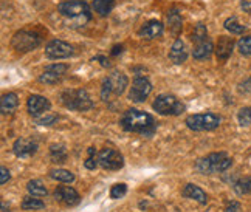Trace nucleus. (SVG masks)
I'll return each instance as SVG.
<instances>
[{
  "label": "nucleus",
  "instance_id": "nucleus-22",
  "mask_svg": "<svg viewBox=\"0 0 251 212\" xmlns=\"http://www.w3.org/2000/svg\"><path fill=\"white\" fill-rule=\"evenodd\" d=\"M233 189L237 195H248L251 194V177H239L237 180L233 181Z\"/></svg>",
  "mask_w": 251,
  "mask_h": 212
},
{
  "label": "nucleus",
  "instance_id": "nucleus-7",
  "mask_svg": "<svg viewBox=\"0 0 251 212\" xmlns=\"http://www.w3.org/2000/svg\"><path fill=\"white\" fill-rule=\"evenodd\" d=\"M220 117L214 113H197L186 118L185 124L194 132H209L220 126Z\"/></svg>",
  "mask_w": 251,
  "mask_h": 212
},
{
  "label": "nucleus",
  "instance_id": "nucleus-15",
  "mask_svg": "<svg viewBox=\"0 0 251 212\" xmlns=\"http://www.w3.org/2000/svg\"><path fill=\"white\" fill-rule=\"evenodd\" d=\"M169 59L172 64H176V65H181L183 62H186L188 48H186V44L181 39H176V42L172 44L171 51H169Z\"/></svg>",
  "mask_w": 251,
  "mask_h": 212
},
{
  "label": "nucleus",
  "instance_id": "nucleus-6",
  "mask_svg": "<svg viewBox=\"0 0 251 212\" xmlns=\"http://www.w3.org/2000/svg\"><path fill=\"white\" fill-rule=\"evenodd\" d=\"M57 11L65 19H76V21L82 19L84 22H89L92 19L90 8L87 6L85 2H79V0H67V2L59 3Z\"/></svg>",
  "mask_w": 251,
  "mask_h": 212
},
{
  "label": "nucleus",
  "instance_id": "nucleus-38",
  "mask_svg": "<svg viewBox=\"0 0 251 212\" xmlns=\"http://www.w3.org/2000/svg\"><path fill=\"white\" fill-rule=\"evenodd\" d=\"M93 61H100V64H101L102 67H110V61H109L105 56L98 54V56H95V57H93Z\"/></svg>",
  "mask_w": 251,
  "mask_h": 212
},
{
  "label": "nucleus",
  "instance_id": "nucleus-29",
  "mask_svg": "<svg viewBox=\"0 0 251 212\" xmlns=\"http://www.w3.org/2000/svg\"><path fill=\"white\" fill-rule=\"evenodd\" d=\"M191 39H192V42H196V44L206 41L208 39V30H206V26L203 24H197L194 26V31H192V34H191Z\"/></svg>",
  "mask_w": 251,
  "mask_h": 212
},
{
  "label": "nucleus",
  "instance_id": "nucleus-16",
  "mask_svg": "<svg viewBox=\"0 0 251 212\" xmlns=\"http://www.w3.org/2000/svg\"><path fill=\"white\" fill-rule=\"evenodd\" d=\"M161 34H163V24L160 21H149L138 30V36L148 41L157 39Z\"/></svg>",
  "mask_w": 251,
  "mask_h": 212
},
{
  "label": "nucleus",
  "instance_id": "nucleus-36",
  "mask_svg": "<svg viewBox=\"0 0 251 212\" xmlns=\"http://www.w3.org/2000/svg\"><path fill=\"white\" fill-rule=\"evenodd\" d=\"M9 178H11V173H9V170L5 166H2V169H0V185L8 183Z\"/></svg>",
  "mask_w": 251,
  "mask_h": 212
},
{
  "label": "nucleus",
  "instance_id": "nucleus-39",
  "mask_svg": "<svg viewBox=\"0 0 251 212\" xmlns=\"http://www.w3.org/2000/svg\"><path fill=\"white\" fill-rule=\"evenodd\" d=\"M240 8H242L245 13H251V2L250 0H240Z\"/></svg>",
  "mask_w": 251,
  "mask_h": 212
},
{
  "label": "nucleus",
  "instance_id": "nucleus-35",
  "mask_svg": "<svg viewBox=\"0 0 251 212\" xmlns=\"http://www.w3.org/2000/svg\"><path fill=\"white\" fill-rule=\"evenodd\" d=\"M225 212H242V206H240L239 201L231 200V201H228V203H226Z\"/></svg>",
  "mask_w": 251,
  "mask_h": 212
},
{
  "label": "nucleus",
  "instance_id": "nucleus-8",
  "mask_svg": "<svg viewBox=\"0 0 251 212\" xmlns=\"http://www.w3.org/2000/svg\"><path fill=\"white\" fill-rule=\"evenodd\" d=\"M42 39L41 36L34 33V31H28V30H21L14 33L13 39H11V47L19 53H28L34 50L41 45Z\"/></svg>",
  "mask_w": 251,
  "mask_h": 212
},
{
  "label": "nucleus",
  "instance_id": "nucleus-23",
  "mask_svg": "<svg viewBox=\"0 0 251 212\" xmlns=\"http://www.w3.org/2000/svg\"><path fill=\"white\" fill-rule=\"evenodd\" d=\"M67 157H69V153H67V149L62 144H54L50 147V158L54 165H62L67 161Z\"/></svg>",
  "mask_w": 251,
  "mask_h": 212
},
{
  "label": "nucleus",
  "instance_id": "nucleus-9",
  "mask_svg": "<svg viewBox=\"0 0 251 212\" xmlns=\"http://www.w3.org/2000/svg\"><path fill=\"white\" fill-rule=\"evenodd\" d=\"M100 166L105 170H120L124 166V157L118 150L105 147L98 153Z\"/></svg>",
  "mask_w": 251,
  "mask_h": 212
},
{
  "label": "nucleus",
  "instance_id": "nucleus-26",
  "mask_svg": "<svg viewBox=\"0 0 251 212\" xmlns=\"http://www.w3.org/2000/svg\"><path fill=\"white\" fill-rule=\"evenodd\" d=\"M50 178H53L56 181H61V183H73L75 173L67 169H53L50 172Z\"/></svg>",
  "mask_w": 251,
  "mask_h": 212
},
{
  "label": "nucleus",
  "instance_id": "nucleus-24",
  "mask_svg": "<svg viewBox=\"0 0 251 212\" xmlns=\"http://www.w3.org/2000/svg\"><path fill=\"white\" fill-rule=\"evenodd\" d=\"M26 190H28V194L33 195V197H45L48 194L47 188L44 186V183L41 180H31V181H28Z\"/></svg>",
  "mask_w": 251,
  "mask_h": 212
},
{
  "label": "nucleus",
  "instance_id": "nucleus-18",
  "mask_svg": "<svg viewBox=\"0 0 251 212\" xmlns=\"http://www.w3.org/2000/svg\"><path fill=\"white\" fill-rule=\"evenodd\" d=\"M181 195L183 197H186V198H191V200H196L197 203H200V205H206L208 203V195H206V192L201 189V188H199V186H196V185H186L185 188H183V190H181Z\"/></svg>",
  "mask_w": 251,
  "mask_h": 212
},
{
  "label": "nucleus",
  "instance_id": "nucleus-5",
  "mask_svg": "<svg viewBox=\"0 0 251 212\" xmlns=\"http://www.w3.org/2000/svg\"><path fill=\"white\" fill-rule=\"evenodd\" d=\"M152 107L158 115H163V117H178V115L185 112V104L174 94L166 93L158 94L155 101H153Z\"/></svg>",
  "mask_w": 251,
  "mask_h": 212
},
{
  "label": "nucleus",
  "instance_id": "nucleus-27",
  "mask_svg": "<svg viewBox=\"0 0 251 212\" xmlns=\"http://www.w3.org/2000/svg\"><path fill=\"white\" fill-rule=\"evenodd\" d=\"M224 26H225V30H228L231 34H244L247 31L245 25L239 24L237 17H234V16L233 17H228L226 21H225V24H224Z\"/></svg>",
  "mask_w": 251,
  "mask_h": 212
},
{
  "label": "nucleus",
  "instance_id": "nucleus-30",
  "mask_svg": "<svg viewBox=\"0 0 251 212\" xmlns=\"http://www.w3.org/2000/svg\"><path fill=\"white\" fill-rule=\"evenodd\" d=\"M84 166L85 169L89 170H95L96 167L100 166V160H98V153H96L95 147H89V157L84 161Z\"/></svg>",
  "mask_w": 251,
  "mask_h": 212
},
{
  "label": "nucleus",
  "instance_id": "nucleus-10",
  "mask_svg": "<svg viewBox=\"0 0 251 212\" xmlns=\"http://www.w3.org/2000/svg\"><path fill=\"white\" fill-rule=\"evenodd\" d=\"M73 53H75L73 47L61 39H53L45 47V56L48 59H53V61L67 59V57L73 56Z\"/></svg>",
  "mask_w": 251,
  "mask_h": 212
},
{
  "label": "nucleus",
  "instance_id": "nucleus-2",
  "mask_svg": "<svg viewBox=\"0 0 251 212\" xmlns=\"http://www.w3.org/2000/svg\"><path fill=\"white\" fill-rule=\"evenodd\" d=\"M231 165H233V160L225 152H214L209 153L205 158H200L196 163V169L203 175H214V173H222L228 170Z\"/></svg>",
  "mask_w": 251,
  "mask_h": 212
},
{
  "label": "nucleus",
  "instance_id": "nucleus-33",
  "mask_svg": "<svg viewBox=\"0 0 251 212\" xmlns=\"http://www.w3.org/2000/svg\"><path fill=\"white\" fill-rule=\"evenodd\" d=\"M237 121L242 127H248L251 124V107H244L240 109L237 113Z\"/></svg>",
  "mask_w": 251,
  "mask_h": 212
},
{
  "label": "nucleus",
  "instance_id": "nucleus-21",
  "mask_svg": "<svg viewBox=\"0 0 251 212\" xmlns=\"http://www.w3.org/2000/svg\"><path fill=\"white\" fill-rule=\"evenodd\" d=\"M168 26H169V31L174 36H178L181 33L183 21H181V16L178 13V9H171V11L168 13Z\"/></svg>",
  "mask_w": 251,
  "mask_h": 212
},
{
  "label": "nucleus",
  "instance_id": "nucleus-1",
  "mask_svg": "<svg viewBox=\"0 0 251 212\" xmlns=\"http://www.w3.org/2000/svg\"><path fill=\"white\" fill-rule=\"evenodd\" d=\"M121 127L126 132L140 133L143 137H152L155 133L157 124L152 115L141 112L138 109H129L123 113L121 117Z\"/></svg>",
  "mask_w": 251,
  "mask_h": 212
},
{
  "label": "nucleus",
  "instance_id": "nucleus-20",
  "mask_svg": "<svg viewBox=\"0 0 251 212\" xmlns=\"http://www.w3.org/2000/svg\"><path fill=\"white\" fill-rule=\"evenodd\" d=\"M19 105V98L16 93H5L0 101V110L3 115H11Z\"/></svg>",
  "mask_w": 251,
  "mask_h": 212
},
{
  "label": "nucleus",
  "instance_id": "nucleus-37",
  "mask_svg": "<svg viewBox=\"0 0 251 212\" xmlns=\"http://www.w3.org/2000/svg\"><path fill=\"white\" fill-rule=\"evenodd\" d=\"M239 92L240 93H250L251 92V79L244 81L242 84L239 85Z\"/></svg>",
  "mask_w": 251,
  "mask_h": 212
},
{
  "label": "nucleus",
  "instance_id": "nucleus-28",
  "mask_svg": "<svg viewBox=\"0 0 251 212\" xmlns=\"http://www.w3.org/2000/svg\"><path fill=\"white\" fill-rule=\"evenodd\" d=\"M44 208H45V203L37 197L33 198V195H30V197H25L22 200V209L24 211H37V209H44Z\"/></svg>",
  "mask_w": 251,
  "mask_h": 212
},
{
  "label": "nucleus",
  "instance_id": "nucleus-4",
  "mask_svg": "<svg viewBox=\"0 0 251 212\" xmlns=\"http://www.w3.org/2000/svg\"><path fill=\"white\" fill-rule=\"evenodd\" d=\"M129 84L127 76L123 71H113L110 73L107 78L102 81L101 85V99L104 102H110L112 98L121 96L126 90V87Z\"/></svg>",
  "mask_w": 251,
  "mask_h": 212
},
{
  "label": "nucleus",
  "instance_id": "nucleus-14",
  "mask_svg": "<svg viewBox=\"0 0 251 212\" xmlns=\"http://www.w3.org/2000/svg\"><path fill=\"white\" fill-rule=\"evenodd\" d=\"M13 152L19 158H30L37 152V144L30 138H19L13 144Z\"/></svg>",
  "mask_w": 251,
  "mask_h": 212
},
{
  "label": "nucleus",
  "instance_id": "nucleus-17",
  "mask_svg": "<svg viewBox=\"0 0 251 212\" xmlns=\"http://www.w3.org/2000/svg\"><path fill=\"white\" fill-rule=\"evenodd\" d=\"M234 50V41L233 37H228V36H220L219 37V42L216 47V54H217V59L225 62L228 61V57L231 56Z\"/></svg>",
  "mask_w": 251,
  "mask_h": 212
},
{
  "label": "nucleus",
  "instance_id": "nucleus-19",
  "mask_svg": "<svg viewBox=\"0 0 251 212\" xmlns=\"http://www.w3.org/2000/svg\"><path fill=\"white\" fill-rule=\"evenodd\" d=\"M212 51H214V45H212L209 39H206L203 42L196 44L194 50H192V57L197 61H205V59H209Z\"/></svg>",
  "mask_w": 251,
  "mask_h": 212
},
{
  "label": "nucleus",
  "instance_id": "nucleus-31",
  "mask_svg": "<svg viewBox=\"0 0 251 212\" xmlns=\"http://www.w3.org/2000/svg\"><path fill=\"white\" fill-rule=\"evenodd\" d=\"M237 50L240 51V54L251 56V34L244 36L242 39L237 42Z\"/></svg>",
  "mask_w": 251,
  "mask_h": 212
},
{
  "label": "nucleus",
  "instance_id": "nucleus-34",
  "mask_svg": "<svg viewBox=\"0 0 251 212\" xmlns=\"http://www.w3.org/2000/svg\"><path fill=\"white\" fill-rule=\"evenodd\" d=\"M36 119V122L37 124H41V126H51V124H54L56 122V119H57V117L56 115H53V113H44V115H41V117H37V118H34Z\"/></svg>",
  "mask_w": 251,
  "mask_h": 212
},
{
  "label": "nucleus",
  "instance_id": "nucleus-11",
  "mask_svg": "<svg viewBox=\"0 0 251 212\" xmlns=\"http://www.w3.org/2000/svg\"><path fill=\"white\" fill-rule=\"evenodd\" d=\"M151 92H152L151 81L148 78H144V76H137L129 90V99L133 102H143V101H146Z\"/></svg>",
  "mask_w": 251,
  "mask_h": 212
},
{
  "label": "nucleus",
  "instance_id": "nucleus-25",
  "mask_svg": "<svg viewBox=\"0 0 251 212\" xmlns=\"http://www.w3.org/2000/svg\"><path fill=\"white\" fill-rule=\"evenodd\" d=\"M115 6V0H93V9L100 16H109Z\"/></svg>",
  "mask_w": 251,
  "mask_h": 212
},
{
  "label": "nucleus",
  "instance_id": "nucleus-32",
  "mask_svg": "<svg viewBox=\"0 0 251 212\" xmlns=\"http://www.w3.org/2000/svg\"><path fill=\"white\" fill-rule=\"evenodd\" d=\"M126 194H127V185H124V183H117V185H113L110 189V198L113 200L123 198Z\"/></svg>",
  "mask_w": 251,
  "mask_h": 212
},
{
  "label": "nucleus",
  "instance_id": "nucleus-40",
  "mask_svg": "<svg viewBox=\"0 0 251 212\" xmlns=\"http://www.w3.org/2000/svg\"><path fill=\"white\" fill-rule=\"evenodd\" d=\"M121 53H123V45H115L112 48V56H118Z\"/></svg>",
  "mask_w": 251,
  "mask_h": 212
},
{
  "label": "nucleus",
  "instance_id": "nucleus-13",
  "mask_svg": "<svg viewBox=\"0 0 251 212\" xmlns=\"http://www.w3.org/2000/svg\"><path fill=\"white\" fill-rule=\"evenodd\" d=\"M54 200L65 206H76L81 201V197L72 186H57L54 190Z\"/></svg>",
  "mask_w": 251,
  "mask_h": 212
},
{
  "label": "nucleus",
  "instance_id": "nucleus-3",
  "mask_svg": "<svg viewBox=\"0 0 251 212\" xmlns=\"http://www.w3.org/2000/svg\"><path fill=\"white\" fill-rule=\"evenodd\" d=\"M61 102L65 109L76 112H87L95 107L90 94L84 89H70L61 93Z\"/></svg>",
  "mask_w": 251,
  "mask_h": 212
},
{
  "label": "nucleus",
  "instance_id": "nucleus-12",
  "mask_svg": "<svg viewBox=\"0 0 251 212\" xmlns=\"http://www.w3.org/2000/svg\"><path fill=\"white\" fill-rule=\"evenodd\" d=\"M26 109H28V113H30L33 118H37V117H41V115L50 112L51 104L45 98V96L31 94L26 101Z\"/></svg>",
  "mask_w": 251,
  "mask_h": 212
}]
</instances>
